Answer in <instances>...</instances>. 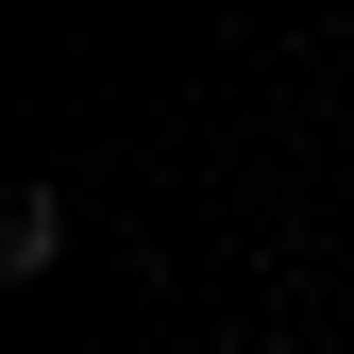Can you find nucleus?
<instances>
[{"label": "nucleus", "mask_w": 354, "mask_h": 354, "mask_svg": "<svg viewBox=\"0 0 354 354\" xmlns=\"http://www.w3.org/2000/svg\"><path fill=\"white\" fill-rule=\"evenodd\" d=\"M51 253H68V203H51V186H34L17 219H0V270H51Z\"/></svg>", "instance_id": "obj_1"}]
</instances>
